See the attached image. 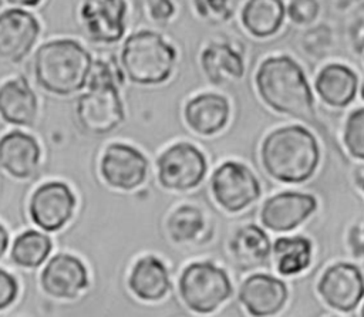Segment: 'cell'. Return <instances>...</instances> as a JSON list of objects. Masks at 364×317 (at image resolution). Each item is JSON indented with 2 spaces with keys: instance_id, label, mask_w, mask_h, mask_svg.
I'll use <instances>...</instances> for the list:
<instances>
[{
  "instance_id": "cell-1",
  "label": "cell",
  "mask_w": 364,
  "mask_h": 317,
  "mask_svg": "<svg viewBox=\"0 0 364 317\" xmlns=\"http://www.w3.org/2000/svg\"><path fill=\"white\" fill-rule=\"evenodd\" d=\"M255 85L263 102L279 114L311 121L314 95L300 64L287 54L264 58L255 74Z\"/></svg>"
},
{
  "instance_id": "cell-2",
  "label": "cell",
  "mask_w": 364,
  "mask_h": 317,
  "mask_svg": "<svg viewBox=\"0 0 364 317\" xmlns=\"http://www.w3.org/2000/svg\"><path fill=\"white\" fill-rule=\"evenodd\" d=\"M260 161L273 179L283 183H301L316 173L320 146L306 127L286 125L264 136Z\"/></svg>"
},
{
  "instance_id": "cell-3",
  "label": "cell",
  "mask_w": 364,
  "mask_h": 317,
  "mask_svg": "<svg viewBox=\"0 0 364 317\" xmlns=\"http://www.w3.org/2000/svg\"><path fill=\"white\" fill-rule=\"evenodd\" d=\"M122 80V71L115 61H92L88 91L78 97L75 107L78 124L85 132L104 135L121 125L125 118L118 91Z\"/></svg>"
},
{
  "instance_id": "cell-4",
  "label": "cell",
  "mask_w": 364,
  "mask_h": 317,
  "mask_svg": "<svg viewBox=\"0 0 364 317\" xmlns=\"http://www.w3.org/2000/svg\"><path fill=\"white\" fill-rule=\"evenodd\" d=\"M92 61L88 50L78 41L51 40L34 54L36 81L51 94L70 95L88 82Z\"/></svg>"
},
{
  "instance_id": "cell-5",
  "label": "cell",
  "mask_w": 364,
  "mask_h": 317,
  "mask_svg": "<svg viewBox=\"0 0 364 317\" xmlns=\"http://www.w3.org/2000/svg\"><path fill=\"white\" fill-rule=\"evenodd\" d=\"M178 51L162 34L139 30L127 37L121 50V67L125 75L138 85L166 82L176 67Z\"/></svg>"
},
{
  "instance_id": "cell-6",
  "label": "cell",
  "mask_w": 364,
  "mask_h": 317,
  "mask_svg": "<svg viewBox=\"0 0 364 317\" xmlns=\"http://www.w3.org/2000/svg\"><path fill=\"white\" fill-rule=\"evenodd\" d=\"M232 291L229 276L212 262L191 263L179 277L181 297L195 313L215 311L232 296Z\"/></svg>"
},
{
  "instance_id": "cell-7",
  "label": "cell",
  "mask_w": 364,
  "mask_h": 317,
  "mask_svg": "<svg viewBox=\"0 0 364 317\" xmlns=\"http://www.w3.org/2000/svg\"><path fill=\"white\" fill-rule=\"evenodd\" d=\"M159 183L171 190H189L203 181L208 162L203 152L191 142H176L156 161Z\"/></svg>"
},
{
  "instance_id": "cell-8",
  "label": "cell",
  "mask_w": 364,
  "mask_h": 317,
  "mask_svg": "<svg viewBox=\"0 0 364 317\" xmlns=\"http://www.w3.org/2000/svg\"><path fill=\"white\" fill-rule=\"evenodd\" d=\"M210 190L215 200L230 213L243 210L262 193L253 171L237 161H226L213 171Z\"/></svg>"
},
{
  "instance_id": "cell-9",
  "label": "cell",
  "mask_w": 364,
  "mask_h": 317,
  "mask_svg": "<svg viewBox=\"0 0 364 317\" xmlns=\"http://www.w3.org/2000/svg\"><path fill=\"white\" fill-rule=\"evenodd\" d=\"M100 169L104 181L109 186L131 190L145 182L148 159L135 146L115 142L108 145L104 151Z\"/></svg>"
},
{
  "instance_id": "cell-10",
  "label": "cell",
  "mask_w": 364,
  "mask_h": 317,
  "mask_svg": "<svg viewBox=\"0 0 364 317\" xmlns=\"http://www.w3.org/2000/svg\"><path fill=\"white\" fill-rule=\"evenodd\" d=\"M75 196L73 190L60 181H50L36 189L30 200L33 222L48 232L58 230L73 216Z\"/></svg>"
},
{
  "instance_id": "cell-11",
  "label": "cell",
  "mask_w": 364,
  "mask_h": 317,
  "mask_svg": "<svg viewBox=\"0 0 364 317\" xmlns=\"http://www.w3.org/2000/svg\"><path fill=\"white\" fill-rule=\"evenodd\" d=\"M317 290L323 300L340 311L354 310L364 296V277L351 263H336L321 274Z\"/></svg>"
},
{
  "instance_id": "cell-12",
  "label": "cell",
  "mask_w": 364,
  "mask_h": 317,
  "mask_svg": "<svg viewBox=\"0 0 364 317\" xmlns=\"http://www.w3.org/2000/svg\"><path fill=\"white\" fill-rule=\"evenodd\" d=\"M81 21L88 37L100 44L118 43L125 34V0H82Z\"/></svg>"
},
{
  "instance_id": "cell-13",
  "label": "cell",
  "mask_w": 364,
  "mask_h": 317,
  "mask_svg": "<svg viewBox=\"0 0 364 317\" xmlns=\"http://www.w3.org/2000/svg\"><path fill=\"white\" fill-rule=\"evenodd\" d=\"M317 209V199L304 192L284 190L270 196L262 206V225L273 232H289Z\"/></svg>"
},
{
  "instance_id": "cell-14",
  "label": "cell",
  "mask_w": 364,
  "mask_h": 317,
  "mask_svg": "<svg viewBox=\"0 0 364 317\" xmlns=\"http://www.w3.org/2000/svg\"><path fill=\"white\" fill-rule=\"evenodd\" d=\"M40 34L37 18L21 9L0 13V58L21 61L34 47Z\"/></svg>"
},
{
  "instance_id": "cell-15",
  "label": "cell",
  "mask_w": 364,
  "mask_h": 317,
  "mask_svg": "<svg viewBox=\"0 0 364 317\" xmlns=\"http://www.w3.org/2000/svg\"><path fill=\"white\" fill-rule=\"evenodd\" d=\"M287 286L274 276L256 273L240 286L239 301L253 317L277 314L287 301Z\"/></svg>"
},
{
  "instance_id": "cell-16",
  "label": "cell",
  "mask_w": 364,
  "mask_h": 317,
  "mask_svg": "<svg viewBox=\"0 0 364 317\" xmlns=\"http://www.w3.org/2000/svg\"><path fill=\"white\" fill-rule=\"evenodd\" d=\"M199 64L203 75L213 85L242 80L246 71L242 51L225 40L208 43L199 54Z\"/></svg>"
},
{
  "instance_id": "cell-17",
  "label": "cell",
  "mask_w": 364,
  "mask_h": 317,
  "mask_svg": "<svg viewBox=\"0 0 364 317\" xmlns=\"http://www.w3.org/2000/svg\"><path fill=\"white\" fill-rule=\"evenodd\" d=\"M230 117L229 100L218 92H202L183 107V119L188 127L199 135H215L220 132Z\"/></svg>"
},
{
  "instance_id": "cell-18",
  "label": "cell",
  "mask_w": 364,
  "mask_h": 317,
  "mask_svg": "<svg viewBox=\"0 0 364 317\" xmlns=\"http://www.w3.org/2000/svg\"><path fill=\"white\" fill-rule=\"evenodd\" d=\"M88 283L82 262L71 254H57L46 266L41 274L43 289L60 299L75 297Z\"/></svg>"
},
{
  "instance_id": "cell-19",
  "label": "cell",
  "mask_w": 364,
  "mask_h": 317,
  "mask_svg": "<svg viewBox=\"0 0 364 317\" xmlns=\"http://www.w3.org/2000/svg\"><path fill=\"white\" fill-rule=\"evenodd\" d=\"M314 90L326 105L344 108L357 97L358 75L343 63H328L317 72Z\"/></svg>"
},
{
  "instance_id": "cell-20",
  "label": "cell",
  "mask_w": 364,
  "mask_h": 317,
  "mask_svg": "<svg viewBox=\"0 0 364 317\" xmlns=\"http://www.w3.org/2000/svg\"><path fill=\"white\" fill-rule=\"evenodd\" d=\"M40 162V146L34 136L11 131L0 139V166L14 178L31 176Z\"/></svg>"
},
{
  "instance_id": "cell-21",
  "label": "cell",
  "mask_w": 364,
  "mask_h": 317,
  "mask_svg": "<svg viewBox=\"0 0 364 317\" xmlns=\"http://www.w3.org/2000/svg\"><path fill=\"white\" fill-rule=\"evenodd\" d=\"M0 115L13 125L33 124L37 115V97L26 78H11L0 85Z\"/></svg>"
},
{
  "instance_id": "cell-22",
  "label": "cell",
  "mask_w": 364,
  "mask_h": 317,
  "mask_svg": "<svg viewBox=\"0 0 364 317\" xmlns=\"http://www.w3.org/2000/svg\"><path fill=\"white\" fill-rule=\"evenodd\" d=\"M284 17L283 0H247L240 11L243 28L255 38L273 37L282 28Z\"/></svg>"
},
{
  "instance_id": "cell-23",
  "label": "cell",
  "mask_w": 364,
  "mask_h": 317,
  "mask_svg": "<svg viewBox=\"0 0 364 317\" xmlns=\"http://www.w3.org/2000/svg\"><path fill=\"white\" fill-rule=\"evenodd\" d=\"M128 283L134 294L146 301L161 300L171 289L168 269L155 256L141 257L132 267Z\"/></svg>"
},
{
  "instance_id": "cell-24",
  "label": "cell",
  "mask_w": 364,
  "mask_h": 317,
  "mask_svg": "<svg viewBox=\"0 0 364 317\" xmlns=\"http://www.w3.org/2000/svg\"><path fill=\"white\" fill-rule=\"evenodd\" d=\"M229 247L235 263L242 269L263 264L270 254L269 236L257 225H246L237 229Z\"/></svg>"
},
{
  "instance_id": "cell-25",
  "label": "cell",
  "mask_w": 364,
  "mask_h": 317,
  "mask_svg": "<svg viewBox=\"0 0 364 317\" xmlns=\"http://www.w3.org/2000/svg\"><path fill=\"white\" fill-rule=\"evenodd\" d=\"M276 267L283 276H293L304 272L311 262L313 246L304 236L279 237L273 245Z\"/></svg>"
},
{
  "instance_id": "cell-26",
  "label": "cell",
  "mask_w": 364,
  "mask_h": 317,
  "mask_svg": "<svg viewBox=\"0 0 364 317\" xmlns=\"http://www.w3.org/2000/svg\"><path fill=\"white\" fill-rule=\"evenodd\" d=\"M51 250L50 239L36 230L21 233L13 243L11 259L23 267H36L41 264Z\"/></svg>"
},
{
  "instance_id": "cell-27",
  "label": "cell",
  "mask_w": 364,
  "mask_h": 317,
  "mask_svg": "<svg viewBox=\"0 0 364 317\" xmlns=\"http://www.w3.org/2000/svg\"><path fill=\"white\" fill-rule=\"evenodd\" d=\"M205 226L200 209L192 205H182L168 219V232L175 242L195 239Z\"/></svg>"
},
{
  "instance_id": "cell-28",
  "label": "cell",
  "mask_w": 364,
  "mask_h": 317,
  "mask_svg": "<svg viewBox=\"0 0 364 317\" xmlns=\"http://www.w3.org/2000/svg\"><path fill=\"white\" fill-rule=\"evenodd\" d=\"M300 47L310 58H327L336 47V37L331 27L320 23L307 28L300 36Z\"/></svg>"
},
{
  "instance_id": "cell-29",
  "label": "cell",
  "mask_w": 364,
  "mask_h": 317,
  "mask_svg": "<svg viewBox=\"0 0 364 317\" xmlns=\"http://www.w3.org/2000/svg\"><path fill=\"white\" fill-rule=\"evenodd\" d=\"M343 142L351 156L364 161V107L354 109L347 117Z\"/></svg>"
},
{
  "instance_id": "cell-30",
  "label": "cell",
  "mask_w": 364,
  "mask_h": 317,
  "mask_svg": "<svg viewBox=\"0 0 364 317\" xmlns=\"http://www.w3.org/2000/svg\"><path fill=\"white\" fill-rule=\"evenodd\" d=\"M198 16L212 24L228 23L235 16L232 0H193Z\"/></svg>"
},
{
  "instance_id": "cell-31",
  "label": "cell",
  "mask_w": 364,
  "mask_h": 317,
  "mask_svg": "<svg viewBox=\"0 0 364 317\" xmlns=\"http://www.w3.org/2000/svg\"><path fill=\"white\" fill-rule=\"evenodd\" d=\"M318 0H290L286 7L289 20L296 26L313 24L318 17Z\"/></svg>"
},
{
  "instance_id": "cell-32",
  "label": "cell",
  "mask_w": 364,
  "mask_h": 317,
  "mask_svg": "<svg viewBox=\"0 0 364 317\" xmlns=\"http://www.w3.org/2000/svg\"><path fill=\"white\" fill-rule=\"evenodd\" d=\"M144 6L149 18L156 23L169 21L176 11L172 0H144Z\"/></svg>"
},
{
  "instance_id": "cell-33",
  "label": "cell",
  "mask_w": 364,
  "mask_h": 317,
  "mask_svg": "<svg viewBox=\"0 0 364 317\" xmlns=\"http://www.w3.org/2000/svg\"><path fill=\"white\" fill-rule=\"evenodd\" d=\"M17 296V283L6 270L0 269V310L10 306Z\"/></svg>"
},
{
  "instance_id": "cell-34",
  "label": "cell",
  "mask_w": 364,
  "mask_h": 317,
  "mask_svg": "<svg viewBox=\"0 0 364 317\" xmlns=\"http://www.w3.org/2000/svg\"><path fill=\"white\" fill-rule=\"evenodd\" d=\"M348 43L355 54L364 53V16L355 17L347 30Z\"/></svg>"
},
{
  "instance_id": "cell-35",
  "label": "cell",
  "mask_w": 364,
  "mask_h": 317,
  "mask_svg": "<svg viewBox=\"0 0 364 317\" xmlns=\"http://www.w3.org/2000/svg\"><path fill=\"white\" fill-rule=\"evenodd\" d=\"M350 245L357 256H364V220L351 229Z\"/></svg>"
},
{
  "instance_id": "cell-36",
  "label": "cell",
  "mask_w": 364,
  "mask_h": 317,
  "mask_svg": "<svg viewBox=\"0 0 364 317\" xmlns=\"http://www.w3.org/2000/svg\"><path fill=\"white\" fill-rule=\"evenodd\" d=\"M9 245V236L7 232L4 230V227L0 225V256L4 253V250L7 249Z\"/></svg>"
},
{
  "instance_id": "cell-37",
  "label": "cell",
  "mask_w": 364,
  "mask_h": 317,
  "mask_svg": "<svg viewBox=\"0 0 364 317\" xmlns=\"http://www.w3.org/2000/svg\"><path fill=\"white\" fill-rule=\"evenodd\" d=\"M355 1H358V0H334V6H336L338 10H346V9H348L350 6H353Z\"/></svg>"
},
{
  "instance_id": "cell-38",
  "label": "cell",
  "mask_w": 364,
  "mask_h": 317,
  "mask_svg": "<svg viewBox=\"0 0 364 317\" xmlns=\"http://www.w3.org/2000/svg\"><path fill=\"white\" fill-rule=\"evenodd\" d=\"M7 1L16 6H27V7H31L40 3V0H7Z\"/></svg>"
},
{
  "instance_id": "cell-39",
  "label": "cell",
  "mask_w": 364,
  "mask_h": 317,
  "mask_svg": "<svg viewBox=\"0 0 364 317\" xmlns=\"http://www.w3.org/2000/svg\"><path fill=\"white\" fill-rule=\"evenodd\" d=\"M360 97H361V100L364 101V81H363L361 85H360Z\"/></svg>"
},
{
  "instance_id": "cell-40",
  "label": "cell",
  "mask_w": 364,
  "mask_h": 317,
  "mask_svg": "<svg viewBox=\"0 0 364 317\" xmlns=\"http://www.w3.org/2000/svg\"><path fill=\"white\" fill-rule=\"evenodd\" d=\"M361 317H364V306H363V308H361Z\"/></svg>"
},
{
  "instance_id": "cell-41",
  "label": "cell",
  "mask_w": 364,
  "mask_h": 317,
  "mask_svg": "<svg viewBox=\"0 0 364 317\" xmlns=\"http://www.w3.org/2000/svg\"><path fill=\"white\" fill-rule=\"evenodd\" d=\"M363 190H364V189H363Z\"/></svg>"
}]
</instances>
